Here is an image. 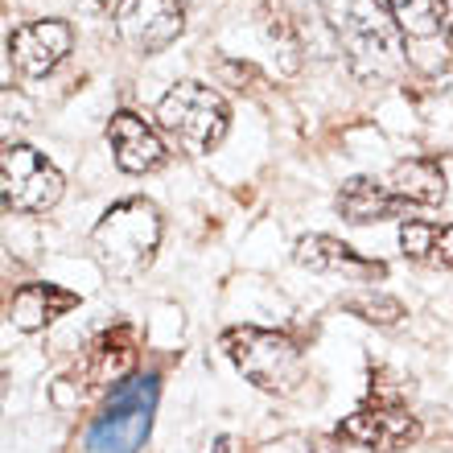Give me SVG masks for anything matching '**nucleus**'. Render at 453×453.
<instances>
[{"label": "nucleus", "instance_id": "obj_1", "mask_svg": "<svg viewBox=\"0 0 453 453\" xmlns=\"http://www.w3.org/2000/svg\"><path fill=\"white\" fill-rule=\"evenodd\" d=\"M404 29L392 17L388 0H350L342 21L346 66L358 83H388L404 71Z\"/></svg>", "mask_w": 453, "mask_h": 453}, {"label": "nucleus", "instance_id": "obj_2", "mask_svg": "<svg viewBox=\"0 0 453 453\" xmlns=\"http://www.w3.org/2000/svg\"><path fill=\"white\" fill-rule=\"evenodd\" d=\"M157 248H161V215L144 198L116 203L91 231V251H96L99 268L119 280L141 276L153 264Z\"/></svg>", "mask_w": 453, "mask_h": 453}, {"label": "nucleus", "instance_id": "obj_3", "mask_svg": "<svg viewBox=\"0 0 453 453\" xmlns=\"http://www.w3.org/2000/svg\"><path fill=\"white\" fill-rule=\"evenodd\" d=\"M157 395L161 380L153 371H136L124 383H116L108 404L99 408V417L87 429V449L91 453H141L153 429Z\"/></svg>", "mask_w": 453, "mask_h": 453}, {"label": "nucleus", "instance_id": "obj_4", "mask_svg": "<svg viewBox=\"0 0 453 453\" xmlns=\"http://www.w3.org/2000/svg\"><path fill=\"white\" fill-rule=\"evenodd\" d=\"M219 342H223L226 358L235 363L239 375L251 380L260 392L288 395V392H297V383L305 380L301 350L288 334L260 330V326H231V330H223Z\"/></svg>", "mask_w": 453, "mask_h": 453}, {"label": "nucleus", "instance_id": "obj_5", "mask_svg": "<svg viewBox=\"0 0 453 453\" xmlns=\"http://www.w3.org/2000/svg\"><path fill=\"white\" fill-rule=\"evenodd\" d=\"M157 124L186 149V153H211L226 136L231 108L215 87L206 83H178L169 87L157 104Z\"/></svg>", "mask_w": 453, "mask_h": 453}, {"label": "nucleus", "instance_id": "obj_6", "mask_svg": "<svg viewBox=\"0 0 453 453\" xmlns=\"http://www.w3.org/2000/svg\"><path fill=\"white\" fill-rule=\"evenodd\" d=\"M420 437V420L408 412V404L395 392H371L367 404H358L338 425V441H350L371 453H395Z\"/></svg>", "mask_w": 453, "mask_h": 453}, {"label": "nucleus", "instance_id": "obj_7", "mask_svg": "<svg viewBox=\"0 0 453 453\" xmlns=\"http://www.w3.org/2000/svg\"><path fill=\"white\" fill-rule=\"evenodd\" d=\"M0 186H4V206L21 215H46L62 198V173L54 161L29 149V144H9L0 157Z\"/></svg>", "mask_w": 453, "mask_h": 453}, {"label": "nucleus", "instance_id": "obj_8", "mask_svg": "<svg viewBox=\"0 0 453 453\" xmlns=\"http://www.w3.org/2000/svg\"><path fill=\"white\" fill-rule=\"evenodd\" d=\"M186 29V4L181 0H119L116 34L136 54H157L173 46Z\"/></svg>", "mask_w": 453, "mask_h": 453}, {"label": "nucleus", "instance_id": "obj_9", "mask_svg": "<svg viewBox=\"0 0 453 453\" xmlns=\"http://www.w3.org/2000/svg\"><path fill=\"white\" fill-rule=\"evenodd\" d=\"M136 355H141V334H136V326L128 322H116L108 326L104 334H96V342L87 346L83 363L74 371V380H79V392H99V388H116L124 383L128 375H136Z\"/></svg>", "mask_w": 453, "mask_h": 453}, {"label": "nucleus", "instance_id": "obj_10", "mask_svg": "<svg viewBox=\"0 0 453 453\" xmlns=\"http://www.w3.org/2000/svg\"><path fill=\"white\" fill-rule=\"evenodd\" d=\"M71 42H74L71 25L58 21V17H42V21L17 25L9 34V58L21 74L42 79L71 54Z\"/></svg>", "mask_w": 453, "mask_h": 453}, {"label": "nucleus", "instance_id": "obj_11", "mask_svg": "<svg viewBox=\"0 0 453 453\" xmlns=\"http://www.w3.org/2000/svg\"><path fill=\"white\" fill-rule=\"evenodd\" d=\"M108 144L116 153V165L124 173H153L165 161V141L153 124H144L136 111H116L108 124Z\"/></svg>", "mask_w": 453, "mask_h": 453}, {"label": "nucleus", "instance_id": "obj_12", "mask_svg": "<svg viewBox=\"0 0 453 453\" xmlns=\"http://www.w3.org/2000/svg\"><path fill=\"white\" fill-rule=\"evenodd\" d=\"M293 260L301 268H313V273H342L355 276V280H383L388 276V264L358 256L350 243L334 235H301L297 248H293Z\"/></svg>", "mask_w": 453, "mask_h": 453}, {"label": "nucleus", "instance_id": "obj_13", "mask_svg": "<svg viewBox=\"0 0 453 453\" xmlns=\"http://www.w3.org/2000/svg\"><path fill=\"white\" fill-rule=\"evenodd\" d=\"M334 206H338V215H342L346 223L367 226V223H383V219H395L408 203L392 190V186H383V181L367 178V173H358V178L342 181V190H338Z\"/></svg>", "mask_w": 453, "mask_h": 453}, {"label": "nucleus", "instance_id": "obj_14", "mask_svg": "<svg viewBox=\"0 0 453 453\" xmlns=\"http://www.w3.org/2000/svg\"><path fill=\"white\" fill-rule=\"evenodd\" d=\"M74 305H79V297H74L71 288L34 280V285H21L17 293H12L9 322L17 326L21 334H37V330H46L50 322H58L62 313H71Z\"/></svg>", "mask_w": 453, "mask_h": 453}, {"label": "nucleus", "instance_id": "obj_15", "mask_svg": "<svg viewBox=\"0 0 453 453\" xmlns=\"http://www.w3.org/2000/svg\"><path fill=\"white\" fill-rule=\"evenodd\" d=\"M388 9H392V17L400 21L404 37L417 46V54H412L417 66H425L429 46H437V42L445 46V9H449V0H388Z\"/></svg>", "mask_w": 453, "mask_h": 453}, {"label": "nucleus", "instance_id": "obj_16", "mask_svg": "<svg viewBox=\"0 0 453 453\" xmlns=\"http://www.w3.org/2000/svg\"><path fill=\"white\" fill-rule=\"evenodd\" d=\"M392 190L404 198L408 206H437L449 194L445 181V165L437 157H408L392 169Z\"/></svg>", "mask_w": 453, "mask_h": 453}, {"label": "nucleus", "instance_id": "obj_17", "mask_svg": "<svg viewBox=\"0 0 453 453\" xmlns=\"http://www.w3.org/2000/svg\"><path fill=\"white\" fill-rule=\"evenodd\" d=\"M400 251L408 260L429 264V268H453V223L437 226V223H425V219H404Z\"/></svg>", "mask_w": 453, "mask_h": 453}, {"label": "nucleus", "instance_id": "obj_18", "mask_svg": "<svg viewBox=\"0 0 453 453\" xmlns=\"http://www.w3.org/2000/svg\"><path fill=\"white\" fill-rule=\"evenodd\" d=\"M342 310L350 318L367 326H395L404 318V301H395L392 293H380V288H367V293H355V297L342 301Z\"/></svg>", "mask_w": 453, "mask_h": 453}, {"label": "nucleus", "instance_id": "obj_19", "mask_svg": "<svg viewBox=\"0 0 453 453\" xmlns=\"http://www.w3.org/2000/svg\"><path fill=\"white\" fill-rule=\"evenodd\" d=\"M445 46L453 50V0H449V9H445Z\"/></svg>", "mask_w": 453, "mask_h": 453}]
</instances>
